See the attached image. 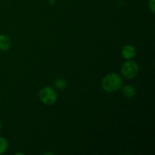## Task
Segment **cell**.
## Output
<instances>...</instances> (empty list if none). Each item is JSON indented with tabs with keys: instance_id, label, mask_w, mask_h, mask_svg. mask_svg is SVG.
Here are the masks:
<instances>
[{
	"instance_id": "cell-8",
	"label": "cell",
	"mask_w": 155,
	"mask_h": 155,
	"mask_svg": "<svg viewBox=\"0 0 155 155\" xmlns=\"http://www.w3.org/2000/svg\"><path fill=\"white\" fill-rule=\"evenodd\" d=\"M8 148V142L4 137H0V154H2Z\"/></svg>"
},
{
	"instance_id": "cell-9",
	"label": "cell",
	"mask_w": 155,
	"mask_h": 155,
	"mask_svg": "<svg viewBox=\"0 0 155 155\" xmlns=\"http://www.w3.org/2000/svg\"><path fill=\"white\" fill-rule=\"evenodd\" d=\"M149 8L153 14L155 13V0H149Z\"/></svg>"
},
{
	"instance_id": "cell-7",
	"label": "cell",
	"mask_w": 155,
	"mask_h": 155,
	"mask_svg": "<svg viewBox=\"0 0 155 155\" xmlns=\"http://www.w3.org/2000/svg\"><path fill=\"white\" fill-rule=\"evenodd\" d=\"M67 86H68L67 80L64 78H58L54 81V86L56 87V89H59V90H63V89H66Z\"/></svg>"
},
{
	"instance_id": "cell-11",
	"label": "cell",
	"mask_w": 155,
	"mask_h": 155,
	"mask_svg": "<svg viewBox=\"0 0 155 155\" xmlns=\"http://www.w3.org/2000/svg\"><path fill=\"white\" fill-rule=\"evenodd\" d=\"M2 129V124H1V122H0V130H1Z\"/></svg>"
},
{
	"instance_id": "cell-4",
	"label": "cell",
	"mask_w": 155,
	"mask_h": 155,
	"mask_svg": "<svg viewBox=\"0 0 155 155\" xmlns=\"http://www.w3.org/2000/svg\"><path fill=\"white\" fill-rule=\"evenodd\" d=\"M122 56L127 60H130L136 55V49L133 45H126L123 47L122 51H121Z\"/></svg>"
},
{
	"instance_id": "cell-2",
	"label": "cell",
	"mask_w": 155,
	"mask_h": 155,
	"mask_svg": "<svg viewBox=\"0 0 155 155\" xmlns=\"http://www.w3.org/2000/svg\"><path fill=\"white\" fill-rule=\"evenodd\" d=\"M139 64H137V62L132 59L127 61L121 68V74H122L123 77L128 80L135 78L139 74Z\"/></svg>"
},
{
	"instance_id": "cell-10",
	"label": "cell",
	"mask_w": 155,
	"mask_h": 155,
	"mask_svg": "<svg viewBox=\"0 0 155 155\" xmlns=\"http://www.w3.org/2000/svg\"><path fill=\"white\" fill-rule=\"evenodd\" d=\"M15 154H23V153H16Z\"/></svg>"
},
{
	"instance_id": "cell-3",
	"label": "cell",
	"mask_w": 155,
	"mask_h": 155,
	"mask_svg": "<svg viewBox=\"0 0 155 155\" xmlns=\"http://www.w3.org/2000/svg\"><path fill=\"white\" fill-rule=\"evenodd\" d=\"M40 101L46 105H51L57 101V93L55 90L51 86H45L40 90L39 93Z\"/></svg>"
},
{
	"instance_id": "cell-6",
	"label": "cell",
	"mask_w": 155,
	"mask_h": 155,
	"mask_svg": "<svg viewBox=\"0 0 155 155\" xmlns=\"http://www.w3.org/2000/svg\"><path fill=\"white\" fill-rule=\"evenodd\" d=\"M12 42L10 38L5 34H0V50L7 51L10 48Z\"/></svg>"
},
{
	"instance_id": "cell-1",
	"label": "cell",
	"mask_w": 155,
	"mask_h": 155,
	"mask_svg": "<svg viewBox=\"0 0 155 155\" xmlns=\"http://www.w3.org/2000/svg\"><path fill=\"white\" fill-rule=\"evenodd\" d=\"M123 80L119 74L110 73L107 74L101 82L102 89L107 92H114L122 88Z\"/></svg>"
},
{
	"instance_id": "cell-5",
	"label": "cell",
	"mask_w": 155,
	"mask_h": 155,
	"mask_svg": "<svg viewBox=\"0 0 155 155\" xmlns=\"http://www.w3.org/2000/svg\"><path fill=\"white\" fill-rule=\"evenodd\" d=\"M122 89L123 94H124V97L127 98H132L136 95V89L133 85L131 84H127L124 86Z\"/></svg>"
}]
</instances>
